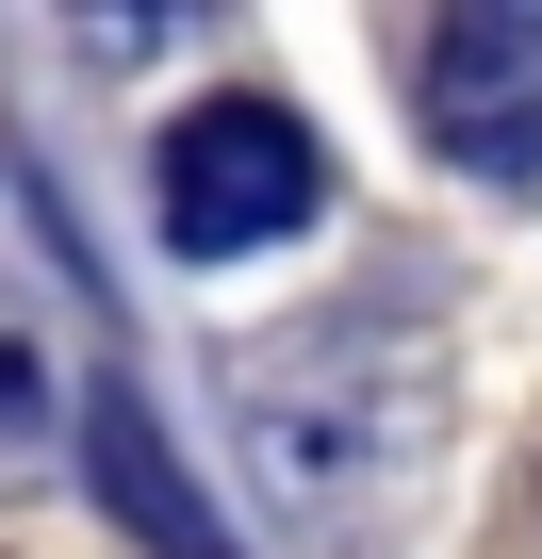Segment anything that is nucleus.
<instances>
[{"label":"nucleus","mask_w":542,"mask_h":559,"mask_svg":"<svg viewBox=\"0 0 542 559\" xmlns=\"http://www.w3.org/2000/svg\"><path fill=\"white\" fill-rule=\"evenodd\" d=\"M148 198H165V247H181V263H246V247H297V230H313L329 148H313L280 99H197V116L165 132Z\"/></svg>","instance_id":"1"},{"label":"nucleus","mask_w":542,"mask_h":559,"mask_svg":"<svg viewBox=\"0 0 542 559\" xmlns=\"http://www.w3.org/2000/svg\"><path fill=\"white\" fill-rule=\"evenodd\" d=\"M411 116L460 181L542 198V0H444L411 50Z\"/></svg>","instance_id":"2"},{"label":"nucleus","mask_w":542,"mask_h":559,"mask_svg":"<svg viewBox=\"0 0 542 559\" xmlns=\"http://www.w3.org/2000/svg\"><path fill=\"white\" fill-rule=\"evenodd\" d=\"M83 444H99V493H116V526L148 543V559H246L214 510H197V477L165 461V428H148V395H99L83 412Z\"/></svg>","instance_id":"3"},{"label":"nucleus","mask_w":542,"mask_h":559,"mask_svg":"<svg viewBox=\"0 0 542 559\" xmlns=\"http://www.w3.org/2000/svg\"><path fill=\"white\" fill-rule=\"evenodd\" d=\"M181 17H197V0H83V34H99V50H148V34H181Z\"/></svg>","instance_id":"4"}]
</instances>
